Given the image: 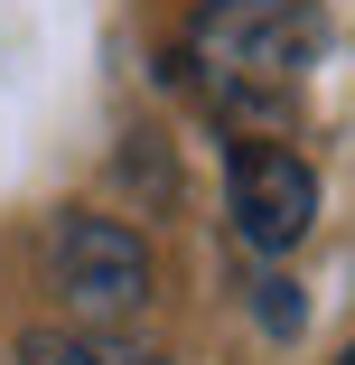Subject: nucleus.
<instances>
[{
    "instance_id": "f257e3e1",
    "label": "nucleus",
    "mask_w": 355,
    "mask_h": 365,
    "mask_svg": "<svg viewBox=\"0 0 355 365\" xmlns=\"http://www.w3.org/2000/svg\"><path fill=\"white\" fill-rule=\"evenodd\" d=\"M318 47H327L318 0H196V19H187V66L206 76L216 103H243V113L290 103Z\"/></svg>"
},
{
    "instance_id": "f03ea898",
    "label": "nucleus",
    "mask_w": 355,
    "mask_h": 365,
    "mask_svg": "<svg viewBox=\"0 0 355 365\" xmlns=\"http://www.w3.org/2000/svg\"><path fill=\"white\" fill-rule=\"evenodd\" d=\"M150 244H140L122 215H94V206H65L47 225V290L65 309H75V328H112L131 319L140 300H150Z\"/></svg>"
},
{
    "instance_id": "7ed1b4c3",
    "label": "nucleus",
    "mask_w": 355,
    "mask_h": 365,
    "mask_svg": "<svg viewBox=\"0 0 355 365\" xmlns=\"http://www.w3.org/2000/svg\"><path fill=\"white\" fill-rule=\"evenodd\" d=\"M225 197H234V235L253 253H290L318 225V169L290 140H234L225 150Z\"/></svg>"
},
{
    "instance_id": "20e7f679",
    "label": "nucleus",
    "mask_w": 355,
    "mask_h": 365,
    "mask_svg": "<svg viewBox=\"0 0 355 365\" xmlns=\"http://www.w3.org/2000/svg\"><path fill=\"white\" fill-rule=\"evenodd\" d=\"M19 365H169V356L131 346L112 328H28L19 337Z\"/></svg>"
},
{
    "instance_id": "39448f33",
    "label": "nucleus",
    "mask_w": 355,
    "mask_h": 365,
    "mask_svg": "<svg viewBox=\"0 0 355 365\" xmlns=\"http://www.w3.org/2000/svg\"><path fill=\"white\" fill-rule=\"evenodd\" d=\"M112 169H122L131 187H150V206H169V197H178V169H169V140H159V131H131Z\"/></svg>"
},
{
    "instance_id": "423d86ee",
    "label": "nucleus",
    "mask_w": 355,
    "mask_h": 365,
    "mask_svg": "<svg viewBox=\"0 0 355 365\" xmlns=\"http://www.w3.org/2000/svg\"><path fill=\"white\" fill-rule=\"evenodd\" d=\"M253 309H262V328H271V337H300V319H309L300 281H280V272H262V281H253Z\"/></svg>"
},
{
    "instance_id": "0eeeda50",
    "label": "nucleus",
    "mask_w": 355,
    "mask_h": 365,
    "mask_svg": "<svg viewBox=\"0 0 355 365\" xmlns=\"http://www.w3.org/2000/svg\"><path fill=\"white\" fill-rule=\"evenodd\" d=\"M337 365H355V346H337Z\"/></svg>"
}]
</instances>
